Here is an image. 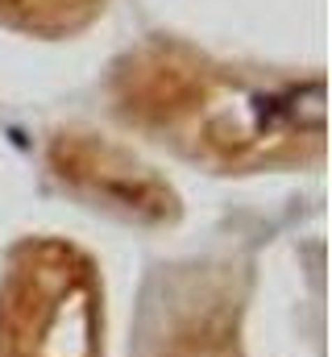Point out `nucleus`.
Returning a JSON list of instances; mask_svg holds the SVG:
<instances>
[{"label":"nucleus","mask_w":332,"mask_h":357,"mask_svg":"<svg viewBox=\"0 0 332 357\" xmlns=\"http://www.w3.org/2000/svg\"><path fill=\"white\" fill-rule=\"evenodd\" d=\"M46 162L71 195H80L91 208H104L121 220L166 225L179 216L174 187L154 167H146L133 150L116 146L104 133H87V129L54 133Z\"/></svg>","instance_id":"7ed1b4c3"},{"label":"nucleus","mask_w":332,"mask_h":357,"mask_svg":"<svg viewBox=\"0 0 332 357\" xmlns=\"http://www.w3.org/2000/svg\"><path fill=\"white\" fill-rule=\"evenodd\" d=\"M116 112L170 150L216 171H266L320 158L324 79L257 75L183 42H146L116 63Z\"/></svg>","instance_id":"f257e3e1"},{"label":"nucleus","mask_w":332,"mask_h":357,"mask_svg":"<svg viewBox=\"0 0 332 357\" xmlns=\"http://www.w3.org/2000/svg\"><path fill=\"white\" fill-rule=\"evenodd\" d=\"M0 357H104L96 266L54 237L21 241L0 282Z\"/></svg>","instance_id":"f03ea898"},{"label":"nucleus","mask_w":332,"mask_h":357,"mask_svg":"<svg viewBox=\"0 0 332 357\" xmlns=\"http://www.w3.org/2000/svg\"><path fill=\"white\" fill-rule=\"evenodd\" d=\"M158 357H241L233 312L229 307H199L195 316L179 320L163 341Z\"/></svg>","instance_id":"20e7f679"},{"label":"nucleus","mask_w":332,"mask_h":357,"mask_svg":"<svg viewBox=\"0 0 332 357\" xmlns=\"http://www.w3.org/2000/svg\"><path fill=\"white\" fill-rule=\"evenodd\" d=\"M104 13V0H0V21L25 33L63 38Z\"/></svg>","instance_id":"39448f33"}]
</instances>
